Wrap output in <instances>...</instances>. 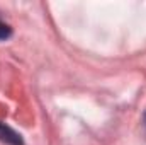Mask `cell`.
<instances>
[{
	"mask_svg": "<svg viewBox=\"0 0 146 145\" xmlns=\"http://www.w3.org/2000/svg\"><path fill=\"white\" fill-rule=\"evenodd\" d=\"M0 142L5 145H24L22 135L3 121H0Z\"/></svg>",
	"mask_w": 146,
	"mask_h": 145,
	"instance_id": "6da1fadb",
	"label": "cell"
},
{
	"mask_svg": "<svg viewBox=\"0 0 146 145\" xmlns=\"http://www.w3.org/2000/svg\"><path fill=\"white\" fill-rule=\"evenodd\" d=\"M12 36V28L10 24H7L2 17H0V41H7Z\"/></svg>",
	"mask_w": 146,
	"mask_h": 145,
	"instance_id": "7a4b0ae2",
	"label": "cell"
},
{
	"mask_svg": "<svg viewBox=\"0 0 146 145\" xmlns=\"http://www.w3.org/2000/svg\"><path fill=\"white\" fill-rule=\"evenodd\" d=\"M143 123H145V128H146V113L143 114Z\"/></svg>",
	"mask_w": 146,
	"mask_h": 145,
	"instance_id": "3957f363",
	"label": "cell"
}]
</instances>
